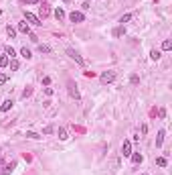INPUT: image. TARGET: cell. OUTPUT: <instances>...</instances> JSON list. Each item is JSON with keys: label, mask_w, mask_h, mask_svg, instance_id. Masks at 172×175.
I'll use <instances>...</instances> for the list:
<instances>
[{"label": "cell", "mask_w": 172, "mask_h": 175, "mask_svg": "<svg viewBox=\"0 0 172 175\" xmlns=\"http://www.w3.org/2000/svg\"><path fill=\"white\" fill-rule=\"evenodd\" d=\"M24 18L28 21V23H33V24H36V27H41L43 24V21L36 16V14H33V12H28V10H24Z\"/></svg>", "instance_id": "6da1fadb"}, {"label": "cell", "mask_w": 172, "mask_h": 175, "mask_svg": "<svg viewBox=\"0 0 172 175\" xmlns=\"http://www.w3.org/2000/svg\"><path fill=\"white\" fill-rule=\"evenodd\" d=\"M99 80H101V83H112L115 80V71H103Z\"/></svg>", "instance_id": "7a4b0ae2"}, {"label": "cell", "mask_w": 172, "mask_h": 175, "mask_svg": "<svg viewBox=\"0 0 172 175\" xmlns=\"http://www.w3.org/2000/svg\"><path fill=\"white\" fill-rule=\"evenodd\" d=\"M67 88H69V94H71V98H75V100H79L81 96H79V90H77V86L73 82H69L67 83Z\"/></svg>", "instance_id": "3957f363"}, {"label": "cell", "mask_w": 172, "mask_h": 175, "mask_svg": "<svg viewBox=\"0 0 172 175\" xmlns=\"http://www.w3.org/2000/svg\"><path fill=\"white\" fill-rule=\"evenodd\" d=\"M69 21H71V23H83L85 16H83V12H71V14H69Z\"/></svg>", "instance_id": "277c9868"}, {"label": "cell", "mask_w": 172, "mask_h": 175, "mask_svg": "<svg viewBox=\"0 0 172 175\" xmlns=\"http://www.w3.org/2000/svg\"><path fill=\"white\" fill-rule=\"evenodd\" d=\"M49 14H51V8H49L47 4H41V6H39V18L43 21V18H47V16H49Z\"/></svg>", "instance_id": "5b68a950"}, {"label": "cell", "mask_w": 172, "mask_h": 175, "mask_svg": "<svg viewBox=\"0 0 172 175\" xmlns=\"http://www.w3.org/2000/svg\"><path fill=\"white\" fill-rule=\"evenodd\" d=\"M67 55H69L71 59H75V61H77L79 65H83V63H85V61H83V57H81L77 51H73V49H67Z\"/></svg>", "instance_id": "8992f818"}, {"label": "cell", "mask_w": 172, "mask_h": 175, "mask_svg": "<svg viewBox=\"0 0 172 175\" xmlns=\"http://www.w3.org/2000/svg\"><path fill=\"white\" fill-rule=\"evenodd\" d=\"M122 155H124V157H130V155H132V143H130V140H124V145H122Z\"/></svg>", "instance_id": "52a82bcc"}, {"label": "cell", "mask_w": 172, "mask_h": 175, "mask_svg": "<svg viewBox=\"0 0 172 175\" xmlns=\"http://www.w3.org/2000/svg\"><path fill=\"white\" fill-rule=\"evenodd\" d=\"M12 104H14V102H12L10 98H8V100H4V102L0 104V110H2V112H8V110L12 108Z\"/></svg>", "instance_id": "ba28073f"}, {"label": "cell", "mask_w": 172, "mask_h": 175, "mask_svg": "<svg viewBox=\"0 0 172 175\" xmlns=\"http://www.w3.org/2000/svg\"><path fill=\"white\" fill-rule=\"evenodd\" d=\"M14 167H16V163H10V165H4V167H2V169H0V175H8L12 171V169H14Z\"/></svg>", "instance_id": "9c48e42d"}, {"label": "cell", "mask_w": 172, "mask_h": 175, "mask_svg": "<svg viewBox=\"0 0 172 175\" xmlns=\"http://www.w3.org/2000/svg\"><path fill=\"white\" fill-rule=\"evenodd\" d=\"M112 35H114V37H122V35H126V27H124V24H122V27H115Z\"/></svg>", "instance_id": "30bf717a"}, {"label": "cell", "mask_w": 172, "mask_h": 175, "mask_svg": "<svg viewBox=\"0 0 172 175\" xmlns=\"http://www.w3.org/2000/svg\"><path fill=\"white\" fill-rule=\"evenodd\" d=\"M130 157H132V163H134V165H138V163H142V161H144V157H142L140 153H132Z\"/></svg>", "instance_id": "8fae6325"}, {"label": "cell", "mask_w": 172, "mask_h": 175, "mask_svg": "<svg viewBox=\"0 0 172 175\" xmlns=\"http://www.w3.org/2000/svg\"><path fill=\"white\" fill-rule=\"evenodd\" d=\"M18 31L24 33V35H31V27H28L26 23H18Z\"/></svg>", "instance_id": "7c38bea8"}, {"label": "cell", "mask_w": 172, "mask_h": 175, "mask_svg": "<svg viewBox=\"0 0 172 175\" xmlns=\"http://www.w3.org/2000/svg\"><path fill=\"white\" fill-rule=\"evenodd\" d=\"M164 143V130H158V137H156V147H162Z\"/></svg>", "instance_id": "4fadbf2b"}, {"label": "cell", "mask_w": 172, "mask_h": 175, "mask_svg": "<svg viewBox=\"0 0 172 175\" xmlns=\"http://www.w3.org/2000/svg\"><path fill=\"white\" fill-rule=\"evenodd\" d=\"M150 57L154 59V61H158V59L162 57V53H160V51H158V49H152V51H150Z\"/></svg>", "instance_id": "5bb4252c"}, {"label": "cell", "mask_w": 172, "mask_h": 175, "mask_svg": "<svg viewBox=\"0 0 172 175\" xmlns=\"http://www.w3.org/2000/svg\"><path fill=\"white\" fill-rule=\"evenodd\" d=\"M20 55H23L24 59H31V57H33V53H31V49H26V47H23V49H20Z\"/></svg>", "instance_id": "9a60e30c"}, {"label": "cell", "mask_w": 172, "mask_h": 175, "mask_svg": "<svg viewBox=\"0 0 172 175\" xmlns=\"http://www.w3.org/2000/svg\"><path fill=\"white\" fill-rule=\"evenodd\" d=\"M55 18H57V21H63V18H65V12H63V8H55Z\"/></svg>", "instance_id": "2e32d148"}, {"label": "cell", "mask_w": 172, "mask_h": 175, "mask_svg": "<svg viewBox=\"0 0 172 175\" xmlns=\"http://www.w3.org/2000/svg\"><path fill=\"white\" fill-rule=\"evenodd\" d=\"M10 63V59H8V55H0V67H6Z\"/></svg>", "instance_id": "e0dca14e"}, {"label": "cell", "mask_w": 172, "mask_h": 175, "mask_svg": "<svg viewBox=\"0 0 172 175\" xmlns=\"http://www.w3.org/2000/svg\"><path fill=\"white\" fill-rule=\"evenodd\" d=\"M6 55H8L10 59H14V57H16V51H14V49H12V47L8 45V47H6Z\"/></svg>", "instance_id": "ac0fdd59"}, {"label": "cell", "mask_w": 172, "mask_h": 175, "mask_svg": "<svg viewBox=\"0 0 172 175\" xmlns=\"http://www.w3.org/2000/svg\"><path fill=\"white\" fill-rule=\"evenodd\" d=\"M6 33H8V37H10V39H14V37H16V29H12L10 24H8V27H6Z\"/></svg>", "instance_id": "d6986e66"}, {"label": "cell", "mask_w": 172, "mask_h": 175, "mask_svg": "<svg viewBox=\"0 0 172 175\" xmlns=\"http://www.w3.org/2000/svg\"><path fill=\"white\" fill-rule=\"evenodd\" d=\"M59 139L67 140V130H65V128H59Z\"/></svg>", "instance_id": "ffe728a7"}, {"label": "cell", "mask_w": 172, "mask_h": 175, "mask_svg": "<svg viewBox=\"0 0 172 175\" xmlns=\"http://www.w3.org/2000/svg\"><path fill=\"white\" fill-rule=\"evenodd\" d=\"M18 65H20V63H18L16 59H10V69H12V71H16V69H18Z\"/></svg>", "instance_id": "44dd1931"}, {"label": "cell", "mask_w": 172, "mask_h": 175, "mask_svg": "<svg viewBox=\"0 0 172 175\" xmlns=\"http://www.w3.org/2000/svg\"><path fill=\"white\" fill-rule=\"evenodd\" d=\"M162 49H164V51H168V49H172V43L168 41V39H166V41L162 43Z\"/></svg>", "instance_id": "7402d4cb"}, {"label": "cell", "mask_w": 172, "mask_h": 175, "mask_svg": "<svg viewBox=\"0 0 172 175\" xmlns=\"http://www.w3.org/2000/svg\"><path fill=\"white\" fill-rule=\"evenodd\" d=\"M6 82H8V75L6 73H0V86H4Z\"/></svg>", "instance_id": "603a6c76"}, {"label": "cell", "mask_w": 172, "mask_h": 175, "mask_svg": "<svg viewBox=\"0 0 172 175\" xmlns=\"http://www.w3.org/2000/svg\"><path fill=\"white\" fill-rule=\"evenodd\" d=\"M130 18H132V14H130V12H128V14H124V16H122V18H120V23L124 24V23H128V21H130Z\"/></svg>", "instance_id": "cb8c5ba5"}, {"label": "cell", "mask_w": 172, "mask_h": 175, "mask_svg": "<svg viewBox=\"0 0 172 175\" xmlns=\"http://www.w3.org/2000/svg\"><path fill=\"white\" fill-rule=\"evenodd\" d=\"M39 51H41V53H51V49L47 45H39Z\"/></svg>", "instance_id": "d4e9b609"}, {"label": "cell", "mask_w": 172, "mask_h": 175, "mask_svg": "<svg viewBox=\"0 0 172 175\" xmlns=\"http://www.w3.org/2000/svg\"><path fill=\"white\" fill-rule=\"evenodd\" d=\"M156 163L160 165V167H166V159H164V157H158V159H156Z\"/></svg>", "instance_id": "484cf974"}, {"label": "cell", "mask_w": 172, "mask_h": 175, "mask_svg": "<svg viewBox=\"0 0 172 175\" xmlns=\"http://www.w3.org/2000/svg\"><path fill=\"white\" fill-rule=\"evenodd\" d=\"M26 137H28V139H41V134H36V132H26Z\"/></svg>", "instance_id": "4316f807"}, {"label": "cell", "mask_w": 172, "mask_h": 175, "mask_svg": "<svg viewBox=\"0 0 172 175\" xmlns=\"http://www.w3.org/2000/svg\"><path fill=\"white\" fill-rule=\"evenodd\" d=\"M31 94H33V90H31V88H26V90H24V92H23V98H28Z\"/></svg>", "instance_id": "83f0119b"}, {"label": "cell", "mask_w": 172, "mask_h": 175, "mask_svg": "<svg viewBox=\"0 0 172 175\" xmlns=\"http://www.w3.org/2000/svg\"><path fill=\"white\" fill-rule=\"evenodd\" d=\"M24 4H34V2H39V0H23Z\"/></svg>", "instance_id": "f1b7e54d"}, {"label": "cell", "mask_w": 172, "mask_h": 175, "mask_svg": "<svg viewBox=\"0 0 172 175\" xmlns=\"http://www.w3.org/2000/svg\"><path fill=\"white\" fill-rule=\"evenodd\" d=\"M0 165H4V159H2V157H0Z\"/></svg>", "instance_id": "f546056e"}, {"label": "cell", "mask_w": 172, "mask_h": 175, "mask_svg": "<svg viewBox=\"0 0 172 175\" xmlns=\"http://www.w3.org/2000/svg\"><path fill=\"white\" fill-rule=\"evenodd\" d=\"M63 2H69V0H63Z\"/></svg>", "instance_id": "4dcf8cb0"}, {"label": "cell", "mask_w": 172, "mask_h": 175, "mask_svg": "<svg viewBox=\"0 0 172 175\" xmlns=\"http://www.w3.org/2000/svg\"><path fill=\"white\" fill-rule=\"evenodd\" d=\"M0 14H2V10H0Z\"/></svg>", "instance_id": "1f68e13d"}, {"label": "cell", "mask_w": 172, "mask_h": 175, "mask_svg": "<svg viewBox=\"0 0 172 175\" xmlns=\"http://www.w3.org/2000/svg\"><path fill=\"white\" fill-rule=\"evenodd\" d=\"M144 175H146V173H144Z\"/></svg>", "instance_id": "d6a6232c"}]
</instances>
